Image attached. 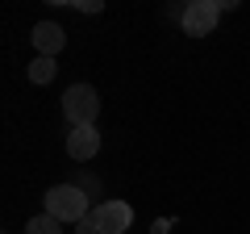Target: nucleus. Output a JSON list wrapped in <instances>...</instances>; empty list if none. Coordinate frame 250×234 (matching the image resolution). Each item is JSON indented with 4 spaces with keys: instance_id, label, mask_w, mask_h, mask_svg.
<instances>
[{
    "instance_id": "f257e3e1",
    "label": "nucleus",
    "mask_w": 250,
    "mask_h": 234,
    "mask_svg": "<svg viewBox=\"0 0 250 234\" xmlns=\"http://www.w3.org/2000/svg\"><path fill=\"white\" fill-rule=\"evenodd\" d=\"M46 213L59 217V222L80 226L83 217H88V192H83L80 184H54V188L46 192Z\"/></svg>"
},
{
    "instance_id": "0eeeda50",
    "label": "nucleus",
    "mask_w": 250,
    "mask_h": 234,
    "mask_svg": "<svg viewBox=\"0 0 250 234\" xmlns=\"http://www.w3.org/2000/svg\"><path fill=\"white\" fill-rule=\"evenodd\" d=\"M29 80H34V84H50V80H54V59L38 54L34 63H29Z\"/></svg>"
},
{
    "instance_id": "7ed1b4c3",
    "label": "nucleus",
    "mask_w": 250,
    "mask_h": 234,
    "mask_svg": "<svg viewBox=\"0 0 250 234\" xmlns=\"http://www.w3.org/2000/svg\"><path fill=\"white\" fill-rule=\"evenodd\" d=\"M92 222L100 226V234H125L134 226V209L125 201H100V205H92Z\"/></svg>"
},
{
    "instance_id": "423d86ee",
    "label": "nucleus",
    "mask_w": 250,
    "mask_h": 234,
    "mask_svg": "<svg viewBox=\"0 0 250 234\" xmlns=\"http://www.w3.org/2000/svg\"><path fill=\"white\" fill-rule=\"evenodd\" d=\"M62 46H67V34H62V25H54V21H38V25H34V50H38V54L54 59Z\"/></svg>"
},
{
    "instance_id": "1a4fd4ad",
    "label": "nucleus",
    "mask_w": 250,
    "mask_h": 234,
    "mask_svg": "<svg viewBox=\"0 0 250 234\" xmlns=\"http://www.w3.org/2000/svg\"><path fill=\"white\" fill-rule=\"evenodd\" d=\"M75 234H100V226H96V222H92V213H88V217H83V222H80V226H75Z\"/></svg>"
},
{
    "instance_id": "39448f33",
    "label": "nucleus",
    "mask_w": 250,
    "mask_h": 234,
    "mask_svg": "<svg viewBox=\"0 0 250 234\" xmlns=\"http://www.w3.org/2000/svg\"><path fill=\"white\" fill-rule=\"evenodd\" d=\"M96 151H100V134H96V126H80V130H71V134H67V155H71L75 163L96 159Z\"/></svg>"
},
{
    "instance_id": "f03ea898",
    "label": "nucleus",
    "mask_w": 250,
    "mask_h": 234,
    "mask_svg": "<svg viewBox=\"0 0 250 234\" xmlns=\"http://www.w3.org/2000/svg\"><path fill=\"white\" fill-rule=\"evenodd\" d=\"M96 113H100V96H96L92 84H71L62 92V117L71 121V130L96 126Z\"/></svg>"
},
{
    "instance_id": "6e6552de",
    "label": "nucleus",
    "mask_w": 250,
    "mask_h": 234,
    "mask_svg": "<svg viewBox=\"0 0 250 234\" xmlns=\"http://www.w3.org/2000/svg\"><path fill=\"white\" fill-rule=\"evenodd\" d=\"M59 217H50V213H38V217H29L25 222V234H59Z\"/></svg>"
},
{
    "instance_id": "9d476101",
    "label": "nucleus",
    "mask_w": 250,
    "mask_h": 234,
    "mask_svg": "<svg viewBox=\"0 0 250 234\" xmlns=\"http://www.w3.org/2000/svg\"><path fill=\"white\" fill-rule=\"evenodd\" d=\"M100 9H104L100 0H80V13H100Z\"/></svg>"
},
{
    "instance_id": "20e7f679",
    "label": "nucleus",
    "mask_w": 250,
    "mask_h": 234,
    "mask_svg": "<svg viewBox=\"0 0 250 234\" xmlns=\"http://www.w3.org/2000/svg\"><path fill=\"white\" fill-rule=\"evenodd\" d=\"M217 17H221V4H217V0H192L184 9V34H192V38L213 34Z\"/></svg>"
},
{
    "instance_id": "9b49d317",
    "label": "nucleus",
    "mask_w": 250,
    "mask_h": 234,
    "mask_svg": "<svg viewBox=\"0 0 250 234\" xmlns=\"http://www.w3.org/2000/svg\"><path fill=\"white\" fill-rule=\"evenodd\" d=\"M167 230H171V217H159V222L150 226V234H167Z\"/></svg>"
}]
</instances>
